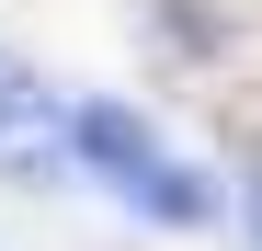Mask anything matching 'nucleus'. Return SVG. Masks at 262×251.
I'll return each instance as SVG.
<instances>
[{
	"label": "nucleus",
	"instance_id": "7ed1b4c3",
	"mask_svg": "<svg viewBox=\"0 0 262 251\" xmlns=\"http://www.w3.org/2000/svg\"><path fill=\"white\" fill-rule=\"evenodd\" d=\"M239 228H251V251H262V172L239 183Z\"/></svg>",
	"mask_w": 262,
	"mask_h": 251
},
{
	"label": "nucleus",
	"instance_id": "f257e3e1",
	"mask_svg": "<svg viewBox=\"0 0 262 251\" xmlns=\"http://www.w3.org/2000/svg\"><path fill=\"white\" fill-rule=\"evenodd\" d=\"M69 160H80V183H103L114 205H137L148 228H216V183L194 160H171L160 126L137 103H114V92L69 103Z\"/></svg>",
	"mask_w": 262,
	"mask_h": 251
},
{
	"label": "nucleus",
	"instance_id": "f03ea898",
	"mask_svg": "<svg viewBox=\"0 0 262 251\" xmlns=\"http://www.w3.org/2000/svg\"><path fill=\"white\" fill-rule=\"evenodd\" d=\"M0 183H34V194L80 183V160H69V103H57L23 57H0Z\"/></svg>",
	"mask_w": 262,
	"mask_h": 251
}]
</instances>
